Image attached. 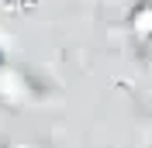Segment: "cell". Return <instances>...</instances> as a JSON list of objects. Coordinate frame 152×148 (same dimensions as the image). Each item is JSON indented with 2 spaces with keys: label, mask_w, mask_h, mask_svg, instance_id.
<instances>
[{
  "label": "cell",
  "mask_w": 152,
  "mask_h": 148,
  "mask_svg": "<svg viewBox=\"0 0 152 148\" xmlns=\"http://www.w3.org/2000/svg\"><path fill=\"white\" fill-rule=\"evenodd\" d=\"M132 28L142 38H152V4H145V7H138L132 14Z\"/></svg>",
  "instance_id": "6da1fadb"
}]
</instances>
